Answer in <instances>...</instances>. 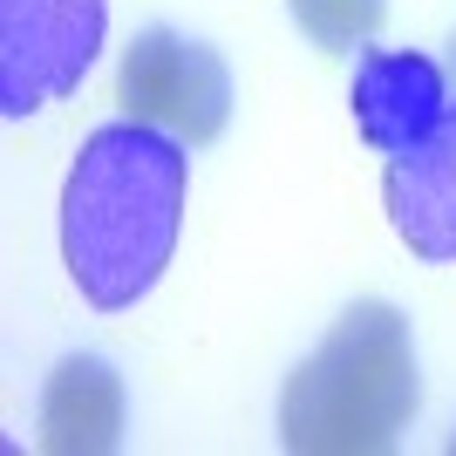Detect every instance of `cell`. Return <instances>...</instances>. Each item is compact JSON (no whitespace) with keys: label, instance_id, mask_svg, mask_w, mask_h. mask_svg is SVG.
Here are the masks:
<instances>
[{"label":"cell","instance_id":"obj_1","mask_svg":"<svg viewBox=\"0 0 456 456\" xmlns=\"http://www.w3.org/2000/svg\"><path fill=\"white\" fill-rule=\"evenodd\" d=\"M191 143L157 123H102L61 184V266L95 314H123L164 280L184 232Z\"/></svg>","mask_w":456,"mask_h":456},{"label":"cell","instance_id":"obj_2","mask_svg":"<svg viewBox=\"0 0 456 456\" xmlns=\"http://www.w3.org/2000/svg\"><path fill=\"white\" fill-rule=\"evenodd\" d=\"M422 409L416 334L388 300H354L280 388V443L293 456L395 450Z\"/></svg>","mask_w":456,"mask_h":456},{"label":"cell","instance_id":"obj_3","mask_svg":"<svg viewBox=\"0 0 456 456\" xmlns=\"http://www.w3.org/2000/svg\"><path fill=\"white\" fill-rule=\"evenodd\" d=\"M116 102H123V116L157 123V130H171L177 143L205 151L232 123V69H225V55L198 35L143 28V35H130V48H123Z\"/></svg>","mask_w":456,"mask_h":456},{"label":"cell","instance_id":"obj_4","mask_svg":"<svg viewBox=\"0 0 456 456\" xmlns=\"http://www.w3.org/2000/svg\"><path fill=\"white\" fill-rule=\"evenodd\" d=\"M110 35V0H0V116H35L82 89Z\"/></svg>","mask_w":456,"mask_h":456},{"label":"cell","instance_id":"obj_5","mask_svg":"<svg viewBox=\"0 0 456 456\" xmlns=\"http://www.w3.org/2000/svg\"><path fill=\"white\" fill-rule=\"evenodd\" d=\"M347 110H354V130L381 157H409L443 130L456 95H450V76H443L436 55H422V48H368L354 61V82H347Z\"/></svg>","mask_w":456,"mask_h":456},{"label":"cell","instance_id":"obj_6","mask_svg":"<svg viewBox=\"0 0 456 456\" xmlns=\"http://www.w3.org/2000/svg\"><path fill=\"white\" fill-rule=\"evenodd\" d=\"M381 198H388V225L402 232V246L416 259L456 266V110L422 151L388 157Z\"/></svg>","mask_w":456,"mask_h":456},{"label":"cell","instance_id":"obj_7","mask_svg":"<svg viewBox=\"0 0 456 456\" xmlns=\"http://www.w3.org/2000/svg\"><path fill=\"white\" fill-rule=\"evenodd\" d=\"M35 443L55 456H110L123 443V381L102 354H69L48 375Z\"/></svg>","mask_w":456,"mask_h":456},{"label":"cell","instance_id":"obj_8","mask_svg":"<svg viewBox=\"0 0 456 456\" xmlns=\"http://www.w3.org/2000/svg\"><path fill=\"white\" fill-rule=\"evenodd\" d=\"M286 7H293V20L306 28V41L327 48V55L362 48L381 20H388V0H286Z\"/></svg>","mask_w":456,"mask_h":456},{"label":"cell","instance_id":"obj_9","mask_svg":"<svg viewBox=\"0 0 456 456\" xmlns=\"http://www.w3.org/2000/svg\"><path fill=\"white\" fill-rule=\"evenodd\" d=\"M450 450H456V436H450Z\"/></svg>","mask_w":456,"mask_h":456}]
</instances>
